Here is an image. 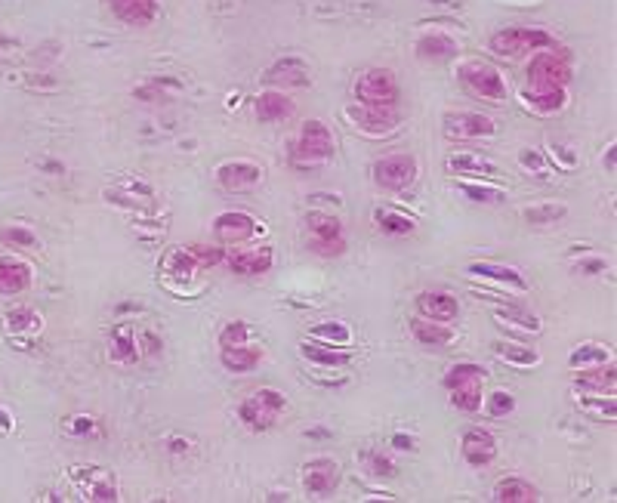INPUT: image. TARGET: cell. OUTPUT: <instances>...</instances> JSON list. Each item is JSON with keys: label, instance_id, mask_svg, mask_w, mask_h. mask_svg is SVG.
<instances>
[{"label": "cell", "instance_id": "cell-1", "mask_svg": "<svg viewBox=\"0 0 617 503\" xmlns=\"http://www.w3.org/2000/svg\"><path fill=\"white\" fill-rule=\"evenodd\" d=\"M334 152H337L334 133L328 130V124L324 121H306L294 142V152H290V161H294V167L315 170L328 164L334 158Z\"/></svg>", "mask_w": 617, "mask_h": 503}, {"label": "cell", "instance_id": "cell-2", "mask_svg": "<svg viewBox=\"0 0 617 503\" xmlns=\"http://www.w3.org/2000/svg\"><path fill=\"white\" fill-rule=\"evenodd\" d=\"M571 80V59L559 47H547L528 65V87L531 90H565Z\"/></svg>", "mask_w": 617, "mask_h": 503}, {"label": "cell", "instance_id": "cell-3", "mask_svg": "<svg viewBox=\"0 0 617 503\" xmlns=\"http://www.w3.org/2000/svg\"><path fill=\"white\" fill-rule=\"evenodd\" d=\"M460 80L466 84V90L473 96H482V100H491V102L507 100V80H503V75L491 62H482V59L463 62Z\"/></svg>", "mask_w": 617, "mask_h": 503}, {"label": "cell", "instance_id": "cell-4", "mask_svg": "<svg viewBox=\"0 0 617 503\" xmlns=\"http://www.w3.org/2000/svg\"><path fill=\"white\" fill-rule=\"evenodd\" d=\"M308 225V250L319 257H340L346 254V238H343V225H340L337 216L330 214H308L306 216Z\"/></svg>", "mask_w": 617, "mask_h": 503}, {"label": "cell", "instance_id": "cell-5", "mask_svg": "<svg viewBox=\"0 0 617 503\" xmlns=\"http://www.w3.org/2000/svg\"><path fill=\"white\" fill-rule=\"evenodd\" d=\"M547 47H556L553 37L543 28H503L491 37V50L500 56H528V53H540Z\"/></svg>", "mask_w": 617, "mask_h": 503}, {"label": "cell", "instance_id": "cell-6", "mask_svg": "<svg viewBox=\"0 0 617 503\" xmlns=\"http://www.w3.org/2000/svg\"><path fill=\"white\" fill-rule=\"evenodd\" d=\"M281 411H284V395L278 389H256V393H250L238 408L241 420H245L250 429L275 426V420L281 417Z\"/></svg>", "mask_w": 617, "mask_h": 503}, {"label": "cell", "instance_id": "cell-7", "mask_svg": "<svg viewBox=\"0 0 617 503\" xmlns=\"http://www.w3.org/2000/svg\"><path fill=\"white\" fill-rule=\"evenodd\" d=\"M355 100L361 105H395L399 102V80L389 68H368L355 80Z\"/></svg>", "mask_w": 617, "mask_h": 503}, {"label": "cell", "instance_id": "cell-8", "mask_svg": "<svg viewBox=\"0 0 617 503\" xmlns=\"http://www.w3.org/2000/svg\"><path fill=\"white\" fill-rule=\"evenodd\" d=\"M417 180V161L408 152H399V155H386L373 164V183L386 192H402Z\"/></svg>", "mask_w": 617, "mask_h": 503}, {"label": "cell", "instance_id": "cell-9", "mask_svg": "<svg viewBox=\"0 0 617 503\" xmlns=\"http://www.w3.org/2000/svg\"><path fill=\"white\" fill-rule=\"evenodd\" d=\"M346 115L355 127L364 130V133H371V136H383L399 124V109H395V105H361V102H355L346 109Z\"/></svg>", "mask_w": 617, "mask_h": 503}, {"label": "cell", "instance_id": "cell-10", "mask_svg": "<svg viewBox=\"0 0 617 503\" xmlns=\"http://www.w3.org/2000/svg\"><path fill=\"white\" fill-rule=\"evenodd\" d=\"M259 232H263V225H259L250 214H223V216H216V223H214L216 241L219 245H229V247L245 245V241H250Z\"/></svg>", "mask_w": 617, "mask_h": 503}, {"label": "cell", "instance_id": "cell-11", "mask_svg": "<svg viewBox=\"0 0 617 503\" xmlns=\"http://www.w3.org/2000/svg\"><path fill=\"white\" fill-rule=\"evenodd\" d=\"M340 485V466L330 457H315L303 466V488L312 498H328Z\"/></svg>", "mask_w": 617, "mask_h": 503}, {"label": "cell", "instance_id": "cell-12", "mask_svg": "<svg viewBox=\"0 0 617 503\" xmlns=\"http://www.w3.org/2000/svg\"><path fill=\"white\" fill-rule=\"evenodd\" d=\"M494 133V121L476 111H457V115L444 118V136L451 140H482Z\"/></svg>", "mask_w": 617, "mask_h": 503}, {"label": "cell", "instance_id": "cell-13", "mask_svg": "<svg viewBox=\"0 0 617 503\" xmlns=\"http://www.w3.org/2000/svg\"><path fill=\"white\" fill-rule=\"evenodd\" d=\"M225 263L238 275H266L272 269V247H254V250H225Z\"/></svg>", "mask_w": 617, "mask_h": 503}, {"label": "cell", "instance_id": "cell-14", "mask_svg": "<svg viewBox=\"0 0 617 503\" xmlns=\"http://www.w3.org/2000/svg\"><path fill=\"white\" fill-rule=\"evenodd\" d=\"M417 312L424 315V319L451 324L460 315V306H457V299L451 294H444V290H424V294L417 297Z\"/></svg>", "mask_w": 617, "mask_h": 503}, {"label": "cell", "instance_id": "cell-15", "mask_svg": "<svg viewBox=\"0 0 617 503\" xmlns=\"http://www.w3.org/2000/svg\"><path fill=\"white\" fill-rule=\"evenodd\" d=\"M216 180L229 192H245V189H254V185L263 183V167L247 164V161H235V164L219 167Z\"/></svg>", "mask_w": 617, "mask_h": 503}, {"label": "cell", "instance_id": "cell-16", "mask_svg": "<svg viewBox=\"0 0 617 503\" xmlns=\"http://www.w3.org/2000/svg\"><path fill=\"white\" fill-rule=\"evenodd\" d=\"M460 448L469 466H488L491 460L497 457V442H494V435L485 433V429H469V433L463 435Z\"/></svg>", "mask_w": 617, "mask_h": 503}, {"label": "cell", "instance_id": "cell-17", "mask_svg": "<svg viewBox=\"0 0 617 503\" xmlns=\"http://www.w3.org/2000/svg\"><path fill=\"white\" fill-rule=\"evenodd\" d=\"M411 334H413V340L417 343H424V346H433V349H438V346H448V343H454V328L451 324H444V321H433V319H413L411 321Z\"/></svg>", "mask_w": 617, "mask_h": 503}, {"label": "cell", "instance_id": "cell-18", "mask_svg": "<svg viewBox=\"0 0 617 503\" xmlns=\"http://www.w3.org/2000/svg\"><path fill=\"white\" fill-rule=\"evenodd\" d=\"M574 389L580 395H614V364L608 362V368H587L583 374L574 380Z\"/></svg>", "mask_w": 617, "mask_h": 503}, {"label": "cell", "instance_id": "cell-19", "mask_svg": "<svg viewBox=\"0 0 617 503\" xmlns=\"http://www.w3.org/2000/svg\"><path fill=\"white\" fill-rule=\"evenodd\" d=\"M31 284V269L13 257H0V294H22Z\"/></svg>", "mask_w": 617, "mask_h": 503}, {"label": "cell", "instance_id": "cell-20", "mask_svg": "<svg viewBox=\"0 0 617 503\" xmlns=\"http://www.w3.org/2000/svg\"><path fill=\"white\" fill-rule=\"evenodd\" d=\"M219 362H223V368L232 371V374H245V371H254L256 364L263 362V349L250 346V343L229 346V349L219 352Z\"/></svg>", "mask_w": 617, "mask_h": 503}, {"label": "cell", "instance_id": "cell-21", "mask_svg": "<svg viewBox=\"0 0 617 503\" xmlns=\"http://www.w3.org/2000/svg\"><path fill=\"white\" fill-rule=\"evenodd\" d=\"M111 359L124 364L140 359V337H136L133 324H118V328L111 330Z\"/></svg>", "mask_w": 617, "mask_h": 503}, {"label": "cell", "instance_id": "cell-22", "mask_svg": "<svg viewBox=\"0 0 617 503\" xmlns=\"http://www.w3.org/2000/svg\"><path fill=\"white\" fill-rule=\"evenodd\" d=\"M294 115V102L288 100L281 90H269V93H263L259 96V102H256V118L259 121H284V118H290Z\"/></svg>", "mask_w": 617, "mask_h": 503}, {"label": "cell", "instance_id": "cell-23", "mask_svg": "<svg viewBox=\"0 0 617 503\" xmlns=\"http://www.w3.org/2000/svg\"><path fill=\"white\" fill-rule=\"evenodd\" d=\"M111 10L124 22H130V26H145V22L154 19L158 4L154 0H111Z\"/></svg>", "mask_w": 617, "mask_h": 503}, {"label": "cell", "instance_id": "cell-24", "mask_svg": "<svg viewBox=\"0 0 617 503\" xmlns=\"http://www.w3.org/2000/svg\"><path fill=\"white\" fill-rule=\"evenodd\" d=\"M448 170L457 176H476V180H491V176H497V167L491 164V161L478 158V155H457V158H448Z\"/></svg>", "mask_w": 617, "mask_h": 503}, {"label": "cell", "instance_id": "cell-25", "mask_svg": "<svg viewBox=\"0 0 617 503\" xmlns=\"http://www.w3.org/2000/svg\"><path fill=\"white\" fill-rule=\"evenodd\" d=\"M494 500L500 503H531L538 500V491L525 482V478H500L494 485Z\"/></svg>", "mask_w": 617, "mask_h": 503}, {"label": "cell", "instance_id": "cell-26", "mask_svg": "<svg viewBox=\"0 0 617 503\" xmlns=\"http://www.w3.org/2000/svg\"><path fill=\"white\" fill-rule=\"evenodd\" d=\"M417 53L424 59H448V56L457 53V40L442 35V31H433V35H424L417 40Z\"/></svg>", "mask_w": 617, "mask_h": 503}, {"label": "cell", "instance_id": "cell-27", "mask_svg": "<svg viewBox=\"0 0 617 503\" xmlns=\"http://www.w3.org/2000/svg\"><path fill=\"white\" fill-rule=\"evenodd\" d=\"M303 355L312 359L315 364H324V368H343L349 362L346 349L334 343H303Z\"/></svg>", "mask_w": 617, "mask_h": 503}, {"label": "cell", "instance_id": "cell-28", "mask_svg": "<svg viewBox=\"0 0 617 503\" xmlns=\"http://www.w3.org/2000/svg\"><path fill=\"white\" fill-rule=\"evenodd\" d=\"M485 383V368H478L473 362L454 364V368L444 374V389H463V386H482Z\"/></svg>", "mask_w": 617, "mask_h": 503}, {"label": "cell", "instance_id": "cell-29", "mask_svg": "<svg viewBox=\"0 0 617 503\" xmlns=\"http://www.w3.org/2000/svg\"><path fill=\"white\" fill-rule=\"evenodd\" d=\"M565 90H531V87H525V105L534 111H540V115H553L565 105Z\"/></svg>", "mask_w": 617, "mask_h": 503}, {"label": "cell", "instance_id": "cell-30", "mask_svg": "<svg viewBox=\"0 0 617 503\" xmlns=\"http://www.w3.org/2000/svg\"><path fill=\"white\" fill-rule=\"evenodd\" d=\"M473 272H476V275H482V278L497 281V284H509V288H516V290H525V288H528L525 278H522V272H518V269H509V266L476 263V266H473Z\"/></svg>", "mask_w": 617, "mask_h": 503}, {"label": "cell", "instance_id": "cell-31", "mask_svg": "<svg viewBox=\"0 0 617 503\" xmlns=\"http://www.w3.org/2000/svg\"><path fill=\"white\" fill-rule=\"evenodd\" d=\"M373 223H377L386 235H411L413 225H417L411 216H404V214H399V210H392V207L373 210Z\"/></svg>", "mask_w": 617, "mask_h": 503}, {"label": "cell", "instance_id": "cell-32", "mask_svg": "<svg viewBox=\"0 0 617 503\" xmlns=\"http://www.w3.org/2000/svg\"><path fill=\"white\" fill-rule=\"evenodd\" d=\"M494 352H497V359L509 362V364H518V368H531V364L540 362L538 349L522 346V343H497L494 346Z\"/></svg>", "mask_w": 617, "mask_h": 503}, {"label": "cell", "instance_id": "cell-33", "mask_svg": "<svg viewBox=\"0 0 617 503\" xmlns=\"http://www.w3.org/2000/svg\"><path fill=\"white\" fill-rule=\"evenodd\" d=\"M269 80H275V84H308V68L299 59H284L278 62L275 68L269 71Z\"/></svg>", "mask_w": 617, "mask_h": 503}, {"label": "cell", "instance_id": "cell-34", "mask_svg": "<svg viewBox=\"0 0 617 503\" xmlns=\"http://www.w3.org/2000/svg\"><path fill=\"white\" fill-rule=\"evenodd\" d=\"M571 368H599V364L612 362V352H608V346H599V343H587V346H578V352H571Z\"/></svg>", "mask_w": 617, "mask_h": 503}, {"label": "cell", "instance_id": "cell-35", "mask_svg": "<svg viewBox=\"0 0 617 503\" xmlns=\"http://www.w3.org/2000/svg\"><path fill=\"white\" fill-rule=\"evenodd\" d=\"M494 315H497V321L513 324V328L525 330V334H540V319L531 312H522V309H516V306H507V309H497Z\"/></svg>", "mask_w": 617, "mask_h": 503}, {"label": "cell", "instance_id": "cell-36", "mask_svg": "<svg viewBox=\"0 0 617 503\" xmlns=\"http://www.w3.org/2000/svg\"><path fill=\"white\" fill-rule=\"evenodd\" d=\"M578 402L596 420H608V424L614 420V395H580Z\"/></svg>", "mask_w": 617, "mask_h": 503}, {"label": "cell", "instance_id": "cell-37", "mask_svg": "<svg viewBox=\"0 0 617 503\" xmlns=\"http://www.w3.org/2000/svg\"><path fill=\"white\" fill-rule=\"evenodd\" d=\"M451 402H454V408H460V411H478L482 408V402H485V395H482V386H463V389H451Z\"/></svg>", "mask_w": 617, "mask_h": 503}, {"label": "cell", "instance_id": "cell-38", "mask_svg": "<svg viewBox=\"0 0 617 503\" xmlns=\"http://www.w3.org/2000/svg\"><path fill=\"white\" fill-rule=\"evenodd\" d=\"M84 494L90 500H118L115 482H111V476H105V473H99V478H93V482H87Z\"/></svg>", "mask_w": 617, "mask_h": 503}, {"label": "cell", "instance_id": "cell-39", "mask_svg": "<svg viewBox=\"0 0 617 503\" xmlns=\"http://www.w3.org/2000/svg\"><path fill=\"white\" fill-rule=\"evenodd\" d=\"M315 337L324 340V343H337V346H346L349 343V328L340 321H324L315 328Z\"/></svg>", "mask_w": 617, "mask_h": 503}, {"label": "cell", "instance_id": "cell-40", "mask_svg": "<svg viewBox=\"0 0 617 503\" xmlns=\"http://www.w3.org/2000/svg\"><path fill=\"white\" fill-rule=\"evenodd\" d=\"M247 337H250L247 324L245 321H232V324H225L223 334H219V349L241 346V343H247Z\"/></svg>", "mask_w": 617, "mask_h": 503}, {"label": "cell", "instance_id": "cell-41", "mask_svg": "<svg viewBox=\"0 0 617 503\" xmlns=\"http://www.w3.org/2000/svg\"><path fill=\"white\" fill-rule=\"evenodd\" d=\"M525 216H528V223H534V225H547V223L559 220V216H565V207L562 204H540V207L525 210Z\"/></svg>", "mask_w": 617, "mask_h": 503}, {"label": "cell", "instance_id": "cell-42", "mask_svg": "<svg viewBox=\"0 0 617 503\" xmlns=\"http://www.w3.org/2000/svg\"><path fill=\"white\" fill-rule=\"evenodd\" d=\"M485 408H488V414L491 417H507V414H513L516 411V399L509 393H494V395H488V399L482 402Z\"/></svg>", "mask_w": 617, "mask_h": 503}, {"label": "cell", "instance_id": "cell-43", "mask_svg": "<svg viewBox=\"0 0 617 503\" xmlns=\"http://www.w3.org/2000/svg\"><path fill=\"white\" fill-rule=\"evenodd\" d=\"M6 324L13 330H40V315L31 309H13L6 315Z\"/></svg>", "mask_w": 617, "mask_h": 503}, {"label": "cell", "instance_id": "cell-44", "mask_svg": "<svg viewBox=\"0 0 617 503\" xmlns=\"http://www.w3.org/2000/svg\"><path fill=\"white\" fill-rule=\"evenodd\" d=\"M0 241H4V245H13V247H35L37 245L35 235H31L28 229H22V225L4 229V232H0Z\"/></svg>", "mask_w": 617, "mask_h": 503}, {"label": "cell", "instance_id": "cell-45", "mask_svg": "<svg viewBox=\"0 0 617 503\" xmlns=\"http://www.w3.org/2000/svg\"><path fill=\"white\" fill-rule=\"evenodd\" d=\"M463 192L469 194L473 201H478V204H497V201L503 198L500 189H488V185H463Z\"/></svg>", "mask_w": 617, "mask_h": 503}, {"label": "cell", "instance_id": "cell-46", "mask_svg": "<svg viewBox=\"0 0 617 503\" xmlns=\"http://www.w3.org/2000/svg\"><path fill=\"white\" fill-rule=\"evenodd\" d=\"M371 473H377V476H395V464L389 457H383V454H373V457H371Z\"/></svg>", "mask_w": 617, "mask_h": 503}]
</instances>
